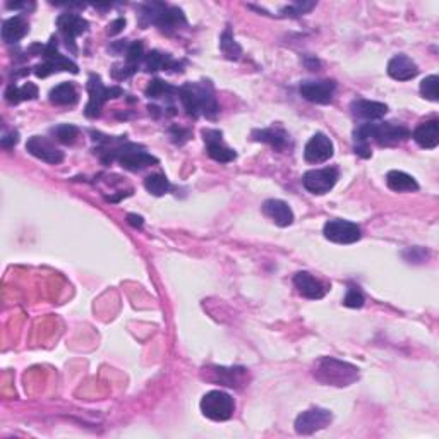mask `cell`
Wrapping results in <instances>:
<instances>
[{
	"mask_svg": "<svg viewBox=\"0 0 439 439\" xmlns=\"http://www.w3.org/2000/svg\"><path fill=\"white\" fill-rule=\"evenodd\" d=\"M95 141L100 143L96 151L100 153L101 160L105 163L118 161L122 168L131 170V172H139V170L150 167V165L158 163V158H155L138 144L129 143L126 138H110V136L95 134Z\"/></svg>",
	"mask_w": 439,
	"mask_h": 439,
	"instance_id": "cell-1",
	"label": "cell"
},
{
	"mask_svg": "<svg viewBox=\"0 0 439 439\" xmlns=\"http://www.w3.org/2000/svg\"><path fill=\"white\" fill-rule=\"evenodd\" d=\"M412 136V132L400 122H385V123H374L365 122L360 123L355 131H353V139H355V146H369V141H376L379 146H396V144L403 143Z\"/></svg>",
	"mask_w": 439,
	"mask_h": 439,
	"instance_id": "cell-2",
	"label": "cell"
},
{
	"mask_svg": "<svg viewBox=\"0 0 439 439\" xmlns=\"http://www.w3.org/2000/svg\"><path fill=\"white\" fill-rule=\"evenodd\" d=\"M178 100L184 105L186 112L193 117L204 115L208 118H215L218 113V104L215 100L213 86L208 81L203 83H187L178 88Z\"/></svg>",
	"mask_w": 439,
	"mask_h": 439,
	"instance_id": "cell-3",
	"label": "cell"
},
{
	"mask_svg": "<svg viewBox=\"0 0 439 439\" xmlns=\"http://www.w3.org/2000/svg\"><path fill=\"white\" fill-rule=\"evenodd\" d=\"M314 378L326 386H350L359 379V369L353 364L335 357H323L316 362L313 370Z\"/></svg>",
	"mask_w": 439,
	"mask_h": 439,
	"instance_id": "cell-4",
	"label": "cell"
},
{
	"mask_svg": "<svg viewBox=\"0 0 439 439\" xmlns=\"http://www.w3.org/2000/svg\"><path fill=\"white\" fill-rule=\"evenodd\" d=\"M141 24H155L161 31L172 35L176 29L181 26H186L187 21L184 12L177 7L165 6L160 2H151L146 6L141 7Z\"/></svg>",
	"mask_w": 439,
	"mask_h": 439,
	"instance_id": "cell-5",
	"label": "cell"
},
{
	"mask_svg": "<svg viewBox=\"0 0 439 439\" xmlns=\"http://www.w3.org/2000/svg\"><path fill=\"white\" fill-rule=\"evenodd\" d=\"M40 55L45 59L44 62L38 64V66L33 69L36 78H46V76L54 74V72L59 71H71L72 74H78V66L74 62L69 61L67 57H64L57 52V38L52 36L50 38L49 45L41 46Z\"/></svg>",
	"mask_w": 439,
	"mask_h": 439,
	"instance_id": "cell-6",
	"label": "cell"
},
{
	"mask_svg": "<svg viewBox=\"0 0 439 439\" xmlns=\"http://www.w3.org/2000/svg\"><path fill=\"white\" fill-rule=\"evenodd\" d=\"M88 93H89V101L84 109V113H86L88 118H96L98 115L101 113V109L109 100L112 98H118L123 95V89L118 86L106 88L104 83H101V78L98 74H91L88 79Z\"/></svg>",
	"mask_w": 439,
	"mask_h": 439,
	"instance_id": "cell-7",
	"label": "cell"
},
{
	"mask_svg": "<svg viewBox=\"0 0 439 439\" xmlns=\"http://www.w3.org/2000/svg\"><path fill=\"white\" fill-rule=\"evenodd\" d=\"M236 410V402L225 391L215 390L203 396L201 400V412L204 417L211 420H228Z\"/></svg>",
	"mask_w": 439,
	"mask_h": 439,
	"instance_id": "cell-8",
	"label": "cell"
},
{
	"mask_svg": "<svg viewBox=\"0 0 439 439\" xmlns=\"http://www.w3.org/2000/svg\"><path fill=\"white\" fill-rule=\"evenodd\" d=\"M325 237L330 242L335 244H355L357 241L362 238V230L357 223L348 220H330L325 223V230H323Z\"/></svg>",
	"mask_w": 439,
	"mask_h": 439,
	"instance_id": "cell-9",
	"label": "cell"
},
{
	"mask_svg": "<svg viewBox=\"0 0 439 439\" xmlns=\"http://www.w3.org/2000/svg\"><path fill=\"white\" fill-rule=\"evenodd\" d=\"M338 176L340 173L336 167L309 170V172H306L304 177H302V184H304L309 193L323 196L333 189L336 181H338Z\"/></svg>",
	"mask_w": 439,
	"mask_h": 439,
	"instance_id": "cell-10",
	"label": "cell"
},
{
	"mask_svg": "<svg viewBox=\"0 0 439 439\" xmlns=\"http://www.w3.org/2000/svg\"><path fill=\"white\" fill-rule=\"evenodd\" d=\"M57 28L59 31H61V35L64 36V41H66L67 49H69L72 54H78L76 38L88 31L89 28L88 21L81 18L79 14H74V12H66V14H61L57 18Z\"/></svg>",
	"mask_w": 439,
	"mask_h": 439,
	"instance_id": "cell-11",
	"label": "cell"
},
{
	"mask_svg": "<svg viewBox=\"0 0 439 439\" xmlns=\"http://www.w3.org/2000/svg\"><path fill=\"white\" fill-rule=\"evenodd\" d=\"M333 420V413L326 408L313 407L309 410L302 412L296 419V433L302 436H309V434L318 433V430L325 429Z\"/></svg>",
	"mask_w": 439,
	"mask_h": 439,
	"instance_id": "cell-12",
	"label": "cell"
},
{
	"mask_svg": "<svg viewBox=\"0 0 439 439\" xmlns=\"http://www.w3.org/2000/svg\"><path fill=\"white\" fill-rule=\"evenodd\" d=\"M335 89H336V83L331 79L304 81V83H301L299 93L304 100L311 101V104L328 105L333 101Z\"/></svg>",
	"mask_w": 439,
	"mask_h": 439,
	"instance_id": "cell-13",
	"label": "cell"
},
{
	"mask_svg": "<svg viewBox=\"0 0 439 439\" xmlns=\"http://www.w3.org/2000/svg\"><path fill=\"white\" fill-rule=\"evenodd\" d=\"M26 150L29 155H33L35 158L50 165H59L62 163L64 160V151L59 150L52 141L41 138V136H33V138H29L26 143Z\"/></svg>",
	"mask_w": 439,
	"mask_h": 439,
	"instance_id": "cell-14",
	"label": "cell"
},
{
	"mask_svg": "<svg viewBox=\"0 0 439 439\" xmlns=\"http://www.w3.org/2000/svg\"><path fill=\"white\" fill-rule=\"evenodd\" d=\"M223 134L216 129H204L203 131V139L206 143V151L218 163H230L237 158V153L230 150L227 144L223 143Z\"/></svg>",
	"mask_w": 439,
	"mask_h": 439,
	"instance_id": "cell-15",
	"label": "cell"
},
{
	"mask_svg": "<svg viewBox=\"0 0 439 439\" xmlns=\"http://www.w3.org/2000/svg\"><path fill=\"white\" fill-rule=\"evenodd\" d=\"M333 151L335 148L331 139L323 132H316L306 144L304 158L309 163H325L333 156Z\"/></svg>",
	"mask_w": 439,
	"mask_h": 439,
	"instance_id": "cell-16",
	"label": "cell"
},
{
	"mask_svg": "<svg viewBox=\"0 0 439 439\" xmlns=\"http://www.w3.org/2000/svg\"><path fill=\"white\" fill-rule=\"evenodd\" d=\"M208 379L228 388H242L247 385L246 368H211Z\"/></svg>",
	"mask_w": 439,
	"mask_h": 439,
	"instance_id": "cell-17",
	"label": "cell"
},
{
	"mask_svg": "<svg viewBox=\"0 0 439 439\" xmlns=\"http://www.w3.org/2000/svg\"><path fill=\"white\" fill-rule=\"evenodd\" d=\"M352 115L355 118H360V121L365 122H374L383 118L388 112V106L381 101H370V100H353L350 105Z\"/></svg>",
	"mask_w": 439,
	"mask_h": 439,
	"instance_id": "cell-18",
	"label": "cell"
},
{
	"mask_svg": "<svg viewBox=\"0 0 439 439\" xmlns=\"http://www.w3.org/2000/svg\"><path fill=\"white\" fill-rule=\"evenodd\" d=\"M293 285H296V288L299 290V293L302 297H306V299H311V301L323 299L326 293L325 285H323L319 280L314 278V276L308 271L297 273V275L293 276Z\"/></svg>",
	"mask_w": 439,
	"mask_h": 439,
	"instance_id": "cell-19",
	"label": "cell"
},
{
	"mask_svg": "<svg viewBox=\"0 0 439 439\" xmlns=\"http://www.w3.org/2000/svg\"><path fill=\"white\" fill-rule=\"evenodd\" d=\"M410 138L424 150H434L439 144V122L436 118H430V121L419 123Z\"/></svg>",
	"mask_w": 439,
	"mask_h": 439,
	"instance_id": "cell-20",
	"label": "cell"
},
{
	"mask_svg": "<svg viewBox=\"0 0 439 439\" xmlns=\"http://www.w3.org/2000/svg\"><path fill=\"white\" fill-rule=\"evenodd\" d=\"M388 74L396 81H408L413 79L419 74V67L407 55L400 54L395 55L390 62H388Z\"/></svg>",
	"mask_w": 439,
	"mask_h": 439,
	"instance_id": "cell-21",
	"label": "cell"
},
{
	"mask_svg": "<svg viewBox=\"0 0 439 439\" xmlns=\"http://www.w3.org/2000/svg\"><path fill=\"white\" fill-rule=\"evenodd\" d=\"M263 213L278 227H288L293 223V211L287 203L281 199H268L263 204Z\"/></svg>",
	"mask_w": 439,
	"mask_h": 439,
	"instance_id": "cell-22",
	"label": "cell"
},
{
	"mask_svg": "<svg viewBox=\"0 0 439 439\" xmlns=\"http://www.w3.org/2000/svg\"><path fill=\"white\" fill-rule=\"evenodd\" d=\"M29 24L23 16H14L4 21L2 24V40L6 44H18L19 40H23L28 35Z\"/></svg>",
	"mask_w": 439,
	"mask_h": 439,
	"instance_id": "cell-23",
	"label": "cell"
},
{
	"mask_svg": "<svg viewBox=\"0 0 439 439\" xmlns=\"http://www.w3.org/2000/svg\"><path fill=\"white\" fill-rule=\"evenodd\" d=\"M253 138L256 141H261V143H268L278 151H285L287 148H290L288 134L283 129H280V127H268V129L254 131Z\"/></svg>",
	"mask_w": 439,
	"mask_h": 439,
	"instance_id": "cell-24",
	"label": "cell"
},
{
	"mask_svg": "<svg viewBox=\"0 0 439 439\" xmlns=\"http://www.w3.org/2000/svg\"><path fill=\"white\" fill-rule=\"evenodd\" d=\"M386 184L395 193H412L419 191V184L412 176L402 172V170H391L386 176Z\"/></svg>",
	"mask_w": 439,
	"mask_h": 439,
	"instance_id": "cell-25",
	"label": "cell"
},
{
	"mask_svg": "<svg viewBox=\"0 0 439 439\" xmlns=\"http://www.w3.org/2000/svg\"><path fill=\"white\" fill-rule=\"evenodd\" d=\"M143 64H144V71H148V72L168 71V69L178 71L177 67H181V64H178L177 61H173L170 55L160 54V52H156V50H153V52L144 55Z\"/></svg>",
	"mask_w": 439,
	"mask_h": 439,
	"instance_id": "cell-26",
	"label": "cell"
},
{
	"mask_svg": "<svg viewBox=\"0 0 439 439\" xmlns=\"http://www.w3.org/2000/svg\"><path fill=\"white\" fill-rule=\"evenodd\" d=\"M4 98H6L7 104L11 105H18L21 101H26V100H36L38 98V88L36 84L33 83H26L24 86H16V84H9L6 89V93H4Z\"/></svg>",
	"mask_w": 439,
	"mask_h": 439,
	"instance_id": "cell-27",
	"label": "cell"
},
{
	"mask_svg": "<svg viewBox=\"0 0 439 439\" xmlns=\"http://www.w3.org/2000/svg\"><path fill=\"white\" fill-rule=\"evenodd\" d=\"M50 101L54 105H62V106H72L78 104L79 95L78 89L74 88L72 83H62L59 86H55L52 91H50Z\"/></svg>",
	"mask_w": 439,
	"mask_h": 439,
	"instance_id": "cell-28",
	"label": "cell"
},
{
	"mask_svg": "<svg viewBox=\"0 0 439 439\" xmlns=\"http://www.w3.org/2000/svg\"><path fill=\"white\" fill-rule=\"evenodd\" d=\"M144 187L153 196H163L170 191V182L163 173H153L144 178Z\"/></svg>",
	"mask_w": 439,
	"mask_h": 439,
	"instance_id": "cell-29",
	"label": "cell"
},
{
	"mask_svg": "<svg viewBox=\"0 0 439 439\" xmlns=\"http://www.w3.org/2000/svg\"><path fill=\"white\" fill-rule=\"evenodd\" d=\"M173 95H178V88L170 86L168 83L161 79H153L146 88V96L148 98H172Z\"/></svg>",
	"mask_w": 439,
	"mask_h": 439,
	"instance_id": "cell-30",
	"label": "cell"
},
{
	"mask_svg": "<svg viewBox=\"0 0 439 439\" xmlns=\"http://www.w3.org/2000/svg\"><path fill=\"white\" fill-rule=\"evenodd\" d=\"M220 49L225 57L230 59V61H237V59H241V55H242V49L238 46L237 41L233 40L232 31H230L228 28L225 29L223 35H221L220 38Z\"/></svg>",
	"mask_w": 439,
	"mask_h": 439,
	"instance_id": "cell-31",
	"label": "cell"
},
{
	"mask_svg": "<svg viewBox=\"0 0 439 439\" xmlns=\"http://www.w3.org/2000/svg\"><path fill=\"white\" fill-rule=\"evenodd\" d=\"M52 134L55 136V139H57L59 143L72 144L79 136V129L76 126H71V123H61V126L54 127Z\"/></svg>",
	"mask_w": 439,
	"mask_h": 439,
	"instance_id": "cell-32",
	"label": "cell"
},
{
	"mask_svg": "<svg viewBox=\"0 0 439 439\" xmlns=\"http://www.w3.org/2000/svg\"><path fill=\"white\" fill-rule=\"evenodd\" d=\"M438 84H439V78L438 76H429V78L422 79L420 83V95L424 98H428L430 101H438Z\"/></svg>",
	"mask_w": 439,
	"mask_h": 439,
	"instance_id": "cell-33",
	"label": "cell"
},
{
	"mask_svg": "<svg viewBox=\"0 0 439 439\" xmlns=\"http://www.w3.org/2000/svg\"><path fill=\"white\" fill-rule=\"evenodd\" d=\"M364 302H365L364 293L360 292V288L355 287V285H348V292L343 299V306L352 309H359L364 306Z\"/></svg>",
	"mask_w": 439,
	"mask_h": 439,
	"instance_id": "cell-34",
	"label": "cell"
},
{
	"mask_svg": "<svg viewBox=\"0 0 439 439\" xmlns=\"http://www.w3.org/2000/svg\"><path fill=\"white\" fill-rule=\"evenodd\" d=\"M316 6V4L314 2H309V4H296V6H290V7H285L283 11V16H290V18H297V16H301V14H304V12H308V11H311L313 9V7Z\"/></svg>",
	"mask_w": 439,
	"mask_h": 439,
	"instance_id": "cell-35",
	"label": "cell"
},
{
	"mask_svg": "<svg viewBox=\"0 0 439 439\" xmlns=\"http://www.w3.org/2000/svg\"><path fill=\"white\" fill-rule=\"evenodd\" d=\"M405 254H410L408 263H422V261H425V258L429 256L428 251H424L422 247H412V249L405 251Z\"/></svg>",
	"mask_w": 439,
	"mask_h": 439,
	"instance_id": "cell-36",
	"label": "cell"
},
{
	"mask_svg": "<svg viewBox=\"0 0 439 439\" xmlns=\"http://www.w3.org/2000/svg\"><path fill=\"white\" fill-rule=\"evenodd\" d=\"M189 136H191V132L189 131H186V129H181V127H172V129H170V138H172V141L173 143H177V144H184L187 139H189Z\"/></svg>",
	"mask_w": 439,
	"mask_h": 439,
	"instance_id": "cell-37",
	"label": "cell"
},
{
	"mask_svg": "<svg viewBox=\"0 0 439 439\" xmlns=\"http://www.w3.org/2000/svg\"><path fill=\"white\" fill-rule=\"evenodd\" d=\"M18 141H19V132L12 131V132H9V134H4V138H2V141H0V143H2L4 148H7V150H9V148L18 144Z\"/></svg>",
	"mask_w": 439,
	"mask_h": 439,
	"instance_id": "cell-38",
	"label": "cell"
},
{
	"mask_svg": "<svg viewBox=\"0 0 439 439\" xmlns=\"http://www.w3.org/2000/svg\"><path fill=\"white\" fill-rule=\"evenodd\" d=\"M123 26H126V19L118 18V19H115L113 23L109 24V29H106V33H109L110 36H113V35H117V33H121Z\"/></svg>",
	"mask_w": 439,
	"mask_h": 439,
	"instance_id": "cell-39",
	"label": "cell"
},
{
	"mask_svg": "<svg viewBox=\"0 0 439 439\" xmlns=\"http://www.w3.org/2000/svg\"><path fill=\"white\" fill-rule=\"evenodd\" d=\"M127 221H129L132 227H143V223H144V221H143V216L132 215V213H131L129 216H127Z\"/></svg>",
	"mask_w": 439,
	"mask_h": 439,
	"instance_id": "cell-40",
	"label": "cell"
}]
</instances>
